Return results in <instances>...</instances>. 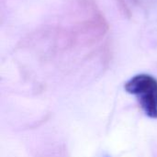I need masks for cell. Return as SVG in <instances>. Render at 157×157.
I'll list each match as a JSON object with an SVG mask.
<instances>
[{
	"instance_id": "1",
	"label": "cell",
	"mask_w": 157,
	"mask_h": 157,
	"mask_svg": "<svg viewBox=\"0 0 157 157\" xmlns=\"http://www.w3.org/2000/svg\"><path fill=\"white\" fill-rule=\"evenodd\" d=\"M127 93L133 95L139 101L146 116L157 119V79L147 74L134 75L124 85Z\"/></svg>"
},
{
	"instance_id": "2",
	"label": "cell",
	"mask_w": 157,
	"mask_h": 157,
	"mask_svg": "<svg viewBox=\"0 0 157 157\" xmlns=\"http://www.w3.org/2000/svg\"><path fill=\"white\" fill-rule=\"evenodd\" d=\"M105 157H109V156H105Z\"/></svg>"
}]
</instances>
